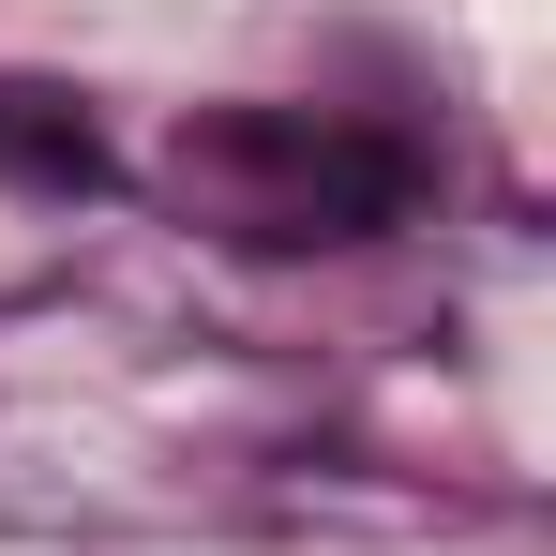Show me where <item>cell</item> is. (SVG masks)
<instances>
[{"label": "cell", "instance_id": "7a4b0ae2", "mask_svg": "<svg viewBox=\"0 0 556 556\" xmlns=\"http://www.w3.org/2000/svg\"><path fill=\"white\" fill-rule=\"evenodd\" d=\"M0 181L30 195H105V136L76 91H30V76H0Z\"/></svg>", "mask_w": 556, "mask_h": 556}, {"label": "cell", "instance_id": "6da1fadb", "mask_svg": "<svg viewBox=\"0 0 556 556\" xmlns=\"http://www.w3.org/2000/svg\"><path fill=\"white\" fill-rule=\"evenodd\" d=\"M181 166L195 181H241V241H376V226H406V195H421V166H406L391 136L256 121V105L181 121Z\"/></svg>", "mask_w": 556, "mask_h": 556}]
</instances>
